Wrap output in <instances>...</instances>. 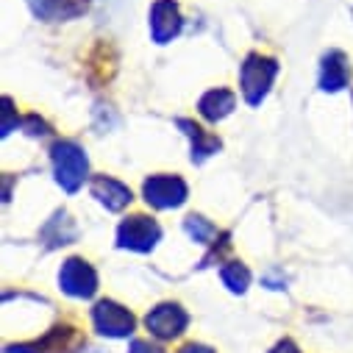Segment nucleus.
Instances as JSON below:
<instances>
[{"label": "nucleus", "instance_id": "9d476101", "mask_svg": "<svg viewBox=\"0 0 353 353\" xmlns=\"http://www.w3.org/2000/svg\"><path fill=\"white\" fill-rule=\"evenodd\" d=\"M95 195H98L109 209H123V206L131 201V192H128L120 181H114V179H98V181H95Z\"/></svg>", "mask_w": 353, "mask_h": 353}, {"label": "nucleus", "instance_id": "f3484780", "mask_svg": "<svg viewBox=\"0 0 353 353\" xmlns=\"http://www.w3.org/2000/svg\"><path fill=\"white\" fill-rule=\"evenodd\" d=\"M273 353H301V350H298V347H295L290 339H284V342H281V345H279Z\"/></svg>", "mask_w": 353, "mask_h": 353}, {"label": "nucleus", "instance_id": "39448f33", "mask_svg": "<svg viewBox=\"0 0 353 353\" xmlns=\"http://www.w3.org/2000/svg\"><path fill=\"white\" fill-rule=\"evenodd\" d=\"M92 320H95V328L106 336H125L134 331V317L128 309L112 303V301H103L95 306L92 312Z\"/></svg>", "mask_w": 353, "mask_h": 353}, {"label": "nucleus", "instance_id": "7ed1b4c3", "mask_svg": "<svg viewBox=\"0 0 353 353\" xmlns=\"http://www.w3.org/2000/svg\"><path fill=\"white\" fill-rule=\"evenodd\" d=\"M59 281H61V290L67 295H75V298H90L98 287L95 270L83 259H70L59 273Z\"/></svg>", "mask_w": 353, "mask_h": 353}, {"label": "nucleus", "instance_id": "f257e3e1", "mask_svg": "<svg viewBox=\"0 0 353 353\" xmlns=\"http://www.w3.org/2000/svg\"><path fill=\"white\" fill-rule=\"evenodd\" d=\"M56 161V179L67 192H75L83 184V175H86V156L81 148H75L72 142H61L53 153Z\"/></svg>", "mask_w": 353, "mask_h": 353}, {"label": "nucleus", "instance_id": "dca6fc26", "mask_svg": "<svg viewBox=\"0 0 353 353\" xmlns=\"http://www.w3.org/2000/svg\"><path fill=\"white\" fill-rule=\"evenodd\" d=\"M131 353H161L159 347H153L150 342H142V339H137L134 345H131Z\"/></svg>", "mask_w": 353, "mask_h": 353}, {"label": "nucleus", "instance_id": "f03ea898", "mask_svg": "<svg viewBox=\"0 0 353 353\" xmlns=\"http://www.w3.org/2000/svg\"><path fill=\"white\" fill-rule=\"evenodd\" d=\"M273 75H276V64L273 61L250 56L248 64L242 67V92H245V98L250 103H259L264 98V92L270 90Z\"/></svg>", "mask_w": 353, "mask_h": 353}, {"label": "nucleus", "instance_id": "6e6552de", "mask_svg": "<svg viewBox=\"0 0 353 353\" xmlns=\"http://www.w3.org/2000/svg\"><path fill=\"white\" fill-rule=\"evenodd\" d=\"M150 28H153V37H156L159 42H167V39H172L175 34H179V28H181V14H179V9H175L172 0H159V3L153 6Z\"/></svg>", "mask_w": 353, "mask_h": 353}, {"label": "nucleus", "instance_id": "423d86ee", "mask_svg": "<svg viewBox=\"0 0 353 353\" xmlns=\"http://www.w3.org/2000/svg\"><path fill=\"white\" fill-rule=\"evenodd\" d=\"M159 239V225L150 220V217H128L123 225H120V245L123 248H131V250H150Z\"/></svg>", "mask_w": 353, "mask_h": 353}, {"label": "nucleus", "instance_id": "0eeeda50", "mask_svg": "<svg viewBox=\"0 0 353 353\" xmlns=\"http://www.w3.org/2000/svg\"><path fill=\"white\" fill-rule=\"evenodd\" d=\"M145 323H148L150 334H156L159 339H170V336H179V334L187 328V314H184L181 306L164 303V306L153 309Z\"/></svg>", "mask_w": 353, "mask_h": 353}, {"label": "nucleus", "instance_id": "4468645a", "mask_svg": "<svg viewBox=\"0 0 353 353\" xmlns=\"http://www.w3.org/2000/svg\"><path fill=\"white\" fill-rule=\"evenodd\" d=\"M184 128H190V137H192V142H195V153H198V159H203V156H209L214 148H217V139H212V137H206L198 125H192V123H181ZM192 153V156H195Z\"/></svg>", "mask_w": 353, "mask_h": 353}, {"label": "nucleus", "instance_id": "20e7f679", "mask_svg": "<svg viewBox=\"0 0 353 353\" xmlns=\"http://www.w3.org/2000/svg\"><path fill=\"white\" fill-rule=\"evenodd\" d=\"M145 198H148V203H153L159 209H170V206H179L187 198V187L181 179H175V175H153L145 184Z\"/></svg>", "mask_w": 353, "mask_h": 353}, {"label": "nucleus", "instance_id": "f8f14e48", "mask_svg": "<svg viewBox=\"0 0 353 353\" xmlns=\"http://www.w3.org/2000/svg\"><path fill=\"white\" fill-rule=\"evenodd\" d=\"M345 81H347V67L339 53H331L323 64V86L325 90H339V86H345Z\"/></svg>", "mask_w": 353, "mask_h": 353}, {"label": "nucleus", "instance_id": "1a4fd4ad", "mask_svg": "<svg viewBox=\"0 0 353 353\" xmlns=\"http://www.w3.org/2000/svg\"><path fill=\"white\" fill-rule=\"evenodd\" d=\"M31 6L37 14L56 20V17H70V14L83 12L86 0H31Z\"/></svg>", "mask_w": 353, "mask_h": 353}, {"label": "nucleus", "instance_id": "2eb2a0df", "mask_svg": "<svg viewBox=\"0 0 353 353\" xmlns=\"http://www.w3.org/2000/svg\"><path fill=\"white\" fill-rule=\"evenodd\" d=\"M187 231L195 236V239H201V242H209L217 231H214V225H209L206 220H201V217H190V223H187Z\"/></svg>", "mask_w": 353, "mask_h": 353}, {"label": "nucleus", "instance_id": "9b49d317", "mask_svg": "<svg viewBox=\"0 0 353 353\" xmlns=\"http://www.w3.org/2000/svg\"><path fill=\"white\" fill-rule=\"evenodd\" d=\"M231 109H234V95L225 92V90H214V92H209V95L201 101V112H203L209 120H220V117H225Z\"/></svg>", "mask_w": 353, "mask_h": 353}, {"label": "nucleus", "instance_id": "a211bd4d", "mask_svg": "<svg viewBox=\"0 0 353 353\" xmlns=\"http://www.w3.org/2000/svg\"><path fill=\"white\" fill-rule=\"evenodd\" d=\"M179 353H214V350H209V347H203V345H187V347H181Z\"/></svg>", "mask_w": 353, "mask_h": 353}, {"label": "nucleus", "instance_id": "ddd939ff", "mask_svg": "<svg viewBox=\"0 0 353 353\" xmlns=\"http://www.w3.org/2000/svg\"><path fill=\"white\" fill-rule=\"evenodd\" d=\"M223 281H225V287H231L234 292H242V290L248 287V281H250V273L242 268V264H228V268L223 270Z\"/></svg>", "mask_w": 353, "mask_h": 353}]
</instances>
